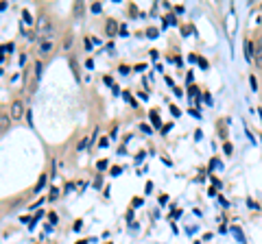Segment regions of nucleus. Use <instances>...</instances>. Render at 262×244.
Segmentation results:
<instances>
[{
	"mask_svg": "<svg viewBox=\"0 0 262 244\" xmlns=\"http://www.w3.org/2000/svg\"><path fill=\"white\" fill-rule=\"evenodd\" d=\"M22 116H24V102L18 98L9 107V118H11V122H15V120H22Z\"/></svg>",
	"mask_w": 262,
	"mask_h": 244,
	"instance_id": "1",
	"label": "nucleus"
},
{
	"mask_svg": "<svg viewBox=\"0 0 262 244\" xmlns=\"http://www.w3.org/2000/svg\"><path fill=\"white\" fill-rule=\"evenodd\" d=\"M53 48H55L53 42H42L40 46H37V55H40V57H46V55L53 52Z\"/></svg>",
	"mask_w": 262,
	"mask_h": 244,
	"instance_id": "2",
	"label": "nucleus"
},
{
	"mask_svg": "<svg viewBox=\"0 0 262 244\" xmlns=\"http://www.w3.org/2000/svg\"><path fill=\"white\" fill-rule=\"evenodd\" d=\"M40 79H42V61H35V65H33V89L31 92H35Z\"/></svg>",
	"mask_w": 262,
	"mask_h": 244,
	"instance_id": "3",
	"label": "nucleus"
},
{
	"mask_svg": "<svg viewBox=\"0 0 262 244\" xmlns=\"http://www.w3.org/2000/svg\"><path fill=\"white\" fill-rule=\"evenodd\" d=\"M46 183H48V174L42 172V174H40V179H37V183L33 185V194H40V192L44 190V185H46Z\"/></svg>",
	"mask_w": 262,
	"mask_h": 244,
	"instance_id": "4",
	"label": "nucleus"
},
{
	"mask_svg": "<svg viewBox=\"0 0 262 244\" xmlns=\"http://www.w3.org/2000/svg\"><path fill=\"white\" fill-rule=\"evenodd\" d=\"M254 59H256V68L262 70V39L258 42V50L254 52Z\"/></svg>",
	"mask_w": 262,
	"mask_h": 244,
	"instance_id": "5",
	"label": "nucleus"
},
{
	"mask_svg": "<svg viewBox=\"0 0 262 244\" xmlns=\"http://www.w3.org/2000/svg\"><path fill=\"white\" fill-rule=\"evenodd\" d=\"M245 59L249 63L254 61V46H251V39H245Z\"/></svg>",
	"mask_w": 262,
	"mask_h": 244,
	"instance_id": "6",
	"label": "nucleus"
},
{
	"mask_svg": "<svg viewBox=\"0 0 262 244\" xmlns=\"http://www.w3.org/2000/svg\"><path fill=\"white\" fill-rule=\"evenodd\" d=\"M105 31H107V37H114L116 31H118V22H116V20H109L107 26H105Z\"/></svg>",
	"mask_w": 262,
	"mask_h": 244,
	"instance_id": "7",
	"label": "nucleus"
},
{
	"mask_svg": "<svg viewBox=\"0 0 262 244\" xmlns=\"http://www.w3.org/2000/svg\"><path fill=\"white\" fill-rule=\"evenodd\" d=\"M9 122H11L9 114H0V133H5V131L9 129Z\"/></svg>",
	"mask_w": 262,
	"mask_h": 244,
	"instance_id": "8",
	"label": "nucleus"
},
{
	"mask_svg": "<svg viewBox=\"0 0 262 244\" xmlns=\"http://www.w3.org/2000/svg\"><path fill=\"white\" fill-rule=\"evenodd\" d=\"M123 96H125V100H127V102H129V105L133 107V109H138V100H136L133 96H131V92H123Z\"/></svg>",
	"mask_w": 262,
	"mask_h": 244,
	"instance_id": "9",
	"label": "nucleus"
},
{
	"mask_svg": "<svg viewBox=\"0 0 262 244\" xmlns=\"http://www.w3.org/2000/svg\"><path fill=\"white\" fill-rule=\"evenodd\" d=\"M149 116H151V120H153V124L157 127V129H162V122H160V116H157V111L153 109L151 111V114H149Z\"/></svg>",
	"mask_w": 262,
	"mask_h": 244,
	"instance_id": "10",
	"label": "nucleus"
},
{
	"mask_svg": "<svg viewBox=\"0 0 262 244\" xmlns=\"http://www.w3.org/2000/svg\"><path fill=\"white\" fill-rule=\"evenodd\" d=\"M232 231H234V236L240 240V244H247V242H245V236H242V231H240V227H232Z\"/></svg>",
	"mask_w": 262,
	"mask_h": 244,
	"instance_id": "11",
	"label": "nucleus"
},
{
	"mask_svg": "<svg viewBox=\"0 0 262 244\" xmlns=\"http://www.w3.org/2000/svg\"><path fill=\"white\" fill-rule=\"evenodd\" d=\"M72 42H74V35H72V33H68V35H66V39H63V48L68 50L70 46H72Z\"/></svg>",
	"mask_w": 262,
	"mask_h": 244,
	"instance_id": "12",
	"label": "nucleus"
},
{
	"mask_svg": "<svg viewBox=\"0 0 262 244\" xmlns=\"http://www.w3.org/2000/svg\"><path fill=\"white\" fill-rule=\"evenodd\" d=\"M22 24H33V17H31V13L26 11V9L22 11Z\"/></svg>",
	"mask_w": 262,
	"mask_h": 244,
	"instance_id": "13",
	"label": "nucleus"
},
{
	"mask_svg": "<svg viewBox=\"0 0 262 244\" xmlns=\"http://www.w3.org/2000/svg\"><path fill=\"white\" fill-rule=\"evenodd\" d=\"M57 199H59V190L53 185V187H50V194H48V201H57Z\"/></svg>",
	"mask_w": 262,
	"mask_h": 244,
	"instance_id": "14",
	"label": "nucleus"
},
{
	"mask_svg": "<svg viewBox=\"0 0 262 244\" xmlns=\"http://www.w3.org/2000/svg\"><path fill=\"white\" fill-rule=\"evenodd\" d=\"M111 177H118V174H123V166H111Z\"/></svg>",
	"mask_w": 262,
	"mask_h": 244,
	"instance_id": "15",
	"label": "nucleus"
},
{
	"mask_svg": "<svg viewBox=\"0 0 262 244\" xmlns=\"http://www.w3.org/2000/svg\"><path fill=\"white\" fill-rule=\"evenodd\" d=\"M90 9H92V13H101V11H103V5H101V2H94Z\"/></svg>",
	"mask_w": 262,
	"mask_h": 244,
	"instance_id": "16",
	"label": "nucleus"
},
{
	"mask_svg": "<svg viewBox=\"0 0 262 244\" xmlns=\"http://www.w3.org/2000/svg\"><path fill=\"white\" fill-rule=\"evenodd\" d=\"M223 151H225V155H232V151H234L232 142H225V144H223Z\"/></svg>",
	"mask_w": 262,
	"mask_h": 244,
	"instance_id": "17",
	"label": "nucleus"
},
{
	"mask_svg": "<svg viewBox=\"0 0 262 244\" xmlns=\"http://www.w3.org/2000/svg\"><path fill=\"white\" fill-rule=\"evenodd\" d=\"M107 166H109V161H107V159H101V161H98V166H96V168H98V170H105Z\"/></svg>",
	"mask_w": 262,
	"mask_h": 244,
	"instance_id": "18",
	"label": "nucleus"
},
{
	"mask_svg": "<svg viewBox=\"0 0 262 244\" xmlns=\"http://www.w3.org/2000/svg\"><path fill=\"white\" fill-rule=\"evenodd\" d=\"M103 81H105V85H107V87H114V85H116V83H114V79H111L109 74H107V77L103 79Z\"/></svg>",
	"mask_w": 262,
	"mask_h": 244,
	"instance_id": "19",
	"label": "nucleus"
},
{
	"mask_svg": "<svg viewBox=\"0 0 262 244\" xmlns=\"http://www.w3.org/2000/svg\"><path fill=\"white\" fill-rule=\"evenodd\" d=\"M88 144H90V139H81V142L77 144V148H79V151H83V148H88Z\"/></svg>",
	"mask_w": 262,
	"mask_h": 244,
	"instance_id": "20",
	"label": "nucleus"
},
{
	"mask_svg": "<svg viewBox=\"0 0 262 244\" xmlns=\"http://www.w3.org/2000/svg\"><path fill=\"white\" fill-rule=\"evenodd\" d=\"M247 205H249L251 209H260V205H258V203H256L254 199H247Z\"/></svg>",
	"mask_w": 262,
	"mask_h": 244,
	"instance_id": "21",
	"label": "nucleus"
},
{
	"mask_svg": "<svg viewBox=\"0 0 262 244\" xmlns=\"http://www.w3.org/2000/svg\"><path fill=\"white\" fill-rule=\"evenodd\" d=\"M171 114L173 116H181V109L177 107V105H171Z\"/></svg>",
	"mask_w": 262,
	"mask_h": 244,
	"instance_id": "22",
	"label": "nucleus"
},
{
	"mask_svg": "<svg viewBox=\"0 0 262 244\" xmlns=\"http://www.w3.org/2000/svg\"><path fill=\"white\" fill-rule=\"evenodd\" d=\"M157 33H160L157 29H149V31H146V35L151 37V39H155V37H157Z\"/></svg>",
	"mask_w": 262,
	"mask_h": 244,
	"instance_id": "23",
	"label": "nucleus"
},
{
	"mask_svg": "<svg viewBox=\"0 0 262 244\" xmlns=\"http://www.w3.org/2000/svg\"><path fill=\"white\" fill-rule=\"evenodd\" d=\"M107 146H109V139H107V137H103L101 142H98V148H107Z\"/></svg>",
	"mask_w": 262,
	"mask_h": 244,
	"instance_id": "24",
	"label": "nucleus"
},
{
	"mask_svg": "<svg viewBox=\"0 0 262 244\" xmlns=\"http://www.w3.org/2000/svg\"><path fill=\"white\" fill-rule=\"evenodd\" d=\"M197 61H199V65H201L203 70H205V68H208V65H210V63H208V59H203V57H199V59H197Z\"/></svg>",
	"mask_w": 262,
	"mask_h": 244,
	"instance_id": "25",
	"label": "nucleus"
},
{
	"mask_svg": "<svg viewBox=\"0 0 262 244\" xmlns=\"http://www.w3.org/2000/svg\"><path fill=\"white\" fill-rule=\"evenodd\" d=\"M173 129V122H166V124L162 127V133H168V131H171Z\"/></svg>",
	"mask_w": 262,
	"mask_h": 244,
	"instance_id": "26",
	"label": "nucleus"
},
{
	"mask_svg": "<svg viewBox=\"0 0 262 244\" xmlns=\"http://www.w3.org/2000/svg\"><path fill=\"white\" fill-rule=\"evenodd\" d=\"M216 159H219V157H212V161H210V166H208V170H210V172L214 170V168H216Z\"/></svg>",
	"mask_w": 262,
	"mask_h": 244,
	"instance_id": "27",
	"label": "nucleus"
},
{
	"mask_svg": "<svg viewBox=\"0 0 262 244\" xmlns=\"http://www.w3.org/2000/svg\"><path fill=\"white\" fill-rule=\"evenodd\" d=\"M249 83H251V89L256 92V89H258V81H256V77H251V79H249Z\"/></svg>",
	"mask_w": 262,
	"mask_h": 244,
	"instance_id": "28",
	"label": "nucleus"
},
{
	"mask_svg": "<svg viewBox=\"0 0 262 244\" xmlns=\"http://www.w3.org/2000/svg\"><path fill=\"white\" fill-rule=\"evenodd\" d=\"M26 122H29V127H33V114H31V109L26 111Z\"/></svg>",
	"mask_w": 262,
	"mask_h": 244,
	"instance_id": "29",
	"label": "nucleus"
},
{
	"mask_svg": "<svg viewBox=\"0 0 262 244\" xmlns=\"http://www.w3.org/2000/svg\"><path fill=\"white\" fill-rule=\"evenodd\" d=\"M151 190H153V183H151V181H146V185H144V192H146V194H151Z\"/></svg>",
	"mask_w": 262,
	"mask_h": 244,
	"instance_id": "30",
	"label": "nucleus"
},
{
	"mask_svg": "<svg viewBox=\"0 0 262 244\" xmlns=\"http://www.w3.org/2000/svg\"><path fill=\"white\" fill-rule=\"evenodd\" d=\"M48 220H50V222H57L59 218H57V214H55V211H50V214H48Z\"/></svg>",
	"mask_w": 262,
	"mask_h": 244,
	"instance_id": "31",
	"label": "nucleus"
},
{
	"mask_svg": "<svg viewBox=\"0 0 262 244\" xmlns=\"http://www.w3.org/2000/svg\"><path fill=\"white\" fill-rule=\"evenodd\" d=\"M188 94H190V96H197V94H199V87H194V85H192V87L188 89Z\"/></svg>",
	"mask_w": 262,
	"mask_h": 244,
	"instance_id": "32",
	"label": "nucleus"
},
{
	"mask_svg": "<svg viewBox=\"0 0 262 244\" xmlns=\"http://www.w3.org/2000/svg\"><path fill=\"white\" fill-rule=\"evenodd\" d=\"M103 185V177H96V179H94V187H101Z\"/></svg>",
	"mask_w": 262,
	"mask_h": 244,
	"instance_id": "33",
	"label": "nucleus"
},
{
	"mask_svg": "<svg viewBox=\"0 0 262 244\" xmlns=\"http://www.w3.org/2000/svg\"><path fill=\"white\" fill-rule=\"evenodd\" d=\"M81 227H83V220H77V222H74V231H81Z\"/></svg>",
	"mask_w": 262,
	"mask_h": 244,
	"instance_id": "34",
	"label": "nucleus"
},
{
	"mask_svg": "<svg viewBox=\"0 0 262 244\" xmlns=\"http://www.w3.org/2000/svg\"><path fill=\"white\" fill-rule=\"evenodd\" d=\"M120 35H123V37H127V35H129V31H127V26H125V24L120 26Z\"/></svg>",
	"mask_w": 262,
	"mask_h": 244,
	"instance_id": "35",
	"label": "nucleus"
},
{
	"mask_svg": "<svg viewBox=\"0 0 262 244\" xmlns=\"http://www.w3.org/2000/svg\"><path fill=\"white\" fill-rule=\"evenodd\" d=\"M144 201L142 199H133V203H131V205H133V207H140V205H142Z\"/></svg>",
	"mask_w": 262,
	"mask_h": 244,
	"instance_id": "36",
	"label": "nucleus"
},
{
	"mask_svg": "<svg viewBox=\"0 0 262 244\" xmlns=\"http://www.w3.org/2000/svg\"><path fill=\"white\" fill-rule=\"evenodd\" d=\"M166 203H168V196L162 194V196H160V205H166Z\"/></svg>",
	"mask_w": 262,
	"mask_h": 244,
	"instance_id": "37",
	"label": "nucleus"
},
{
	"mask_svg": "<svg viewBox=\"0 0 262 244\" xmlns=\"http://www.w3.org/2000/svg\"><path fill=\"white\" fill-rule=\"evenodd\" d=\"M201 137H203V133H201V129H197V131H194V139H201Z\"/></svg>",
	"mask_w": 262,
	"mask_h": 244,
	"instance_id": "38",
	"label": "nucleus"
},
{
	"mask_svg": "<svg viewBox=\"0 0 262 244\" xmlns=\"http://www.w3.org/2000/svg\"><path fill=\"white\" fill-rule=\"evenodd\" d=\"M219 203H221V205H223V207H227V205H229V203H227V201H225V199H223V196H221V194H219Z\"/></svg>",
	"mask_w": 262,
	"mask_h": 244,
	"instance_id": "39",
	"label": "nucleus"
},
{
	"mask_svg": "<svg viewBox=\"0 0 262 244\" xmlns=\"http://www.w3.org/2000/svg\"><path fill=\"white\" fill-rule=\"evenodd\" d=\"M85 68H88V70H92V68H94V61H92V59H88V61H85Z\"/></svg>",
	"mask_w": 262,
	"mask_h": 244,
	"instance_id": "40",
	"label": "nucleus"
},
{
	"mask_svg": "<svg viewBox=\"0 0 262 244\" xmlns=\"http://www.w3.org/2000/svg\"><path fill=\"white\" fill-rule=\"evenodd\" d=\"M118 70H120V74H129V68H127V65H120Z\"/></svg>",
	"mask_w": 262,
	"mask_h": 244,
	"instance_id": "41",
	"label": "nucleus"
},
{
	"mask_svg": "<svg viewBox=\"0 0 262 244\" xmlns=\"http://www.w3.org/2000/svg\"><path fill=\"white\" fill-rule=\"evenodd\" d=\"M142 159H144V151H142V153H138V157H136V164H140Z\"/></svg>",
	"mask_w": 262,
	"mask_h": 244,
	"instance_id": "42",
	"label": "nucleus"
},
{
	"mask_svg": "<svg viewBox=\"0 0 262 244\" xmlns=\"http://www.w3.org/2000/svg\"><path fill=\"white\" fill-rule=\"evenodd\" d=\"M179 216H181V211H179V209H175V211L171 214V218H179Z\"/></svg>",
	"mask_w": 262,
	"mask_h": 244,
	"instance_id": "43",
	"label": "nucleus"
},
{
	"mask_svg": "<svg viewBox=\"0 0 262 244\" xmlns=\"http://www.w3.org/2000/svg\"><path fill=\"white\" fill-rule=\"evenodd\" d=\"M133 216H136V214H133V209H129V214H127V220L131 222V220H133Z\"/></svg>",
	"mask_w": 262,
	"mask_h": 244,
	"instance_id": "44",
	"label": "nucleus"
},
{
	"mask_svg": "<svg viewBox=\"0 0 262 244\" xmlns=\"http://www.w3.org/2000/svg\"><path fill=\"white\" fill-rule=\"evenodd\" d=\"M140 129H142L144 133H151V127H149V124H142V127H140Z\"/></svg>",
	"mask_w": 262,
	"mask_h": 244,
	"instance_id": "45",
	"label": "nucleus"
},
{
	"mask_svg": "<svg viewBox=\"0 0 262 244\" xmlns=\"http://www.w3.org/2000/svg\"><path fill=\"white\" fill-rule=\"evenodd\" d=\"M77 244H88V240H81V242H77Z\"/></svg>",
	"mask_w": 262,
	"mask_h": 244,
	"instance_id": "46",
	"label": "nucleus"
},
{
	"mask_svg": "<svg viewBox=\"0 0 262 244\" xmlns=\"http://www.w3.org/2000/svg\"><path fill=\"white\" fill-rule=\"evenodd\" d=\"M258 114H260V122H262V109H260V111H258Z\"/></svg>",
	"mask_w": 262,
	"mask_h": 244,
	"instance_id": "47",
	"label": "nucleus"
},
{
	"mask_svg": "<svg viewBox=\"0 0 262 244\" xmlns=\"http://www.w3.org/2000/svg\"><path fill=\"white\" fill-rule=\"evenodd\" d=\"M107 244H109V242H107Z\"/></svg>",
	"mask_w": 262,
	"mask_h": 244,
	"instance_id": "48",
	"label": "nucleus"
}]
</instances>
